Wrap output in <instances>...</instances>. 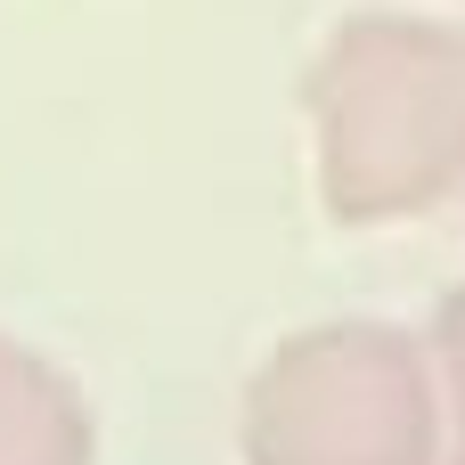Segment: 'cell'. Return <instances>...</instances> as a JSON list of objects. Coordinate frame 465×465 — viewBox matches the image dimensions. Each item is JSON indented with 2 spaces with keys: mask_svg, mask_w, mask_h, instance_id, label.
<instances>
[{
  "mask_svg": "<svg viewBox=\"0 0 465 465\" xmlns=\"http://www.w3.org/2000/svg\"><path fill=\"white\" fill-rule=\"evenodd\" d=\"M253 465H441V384L401 327L294 335L245 401Z\"/></svg>",
  "mask_w": 465,
  "mask_h": 465,
  "instance_id": "obj_1",
  "label": "cell"
},
{
  "mask_svg": "<svg viewBox=\"0 0 465 465\" xmlns=\"http://www.w3.org/2000/svg\"><path fill=\"white\" fill-rule=\"evenodd\" d=\"M433 376H441V433H450V465H465V294H450L441 319H433Z\"/></svg>",
  "mask_w": 465,
  "mask_h": 465,
  "instance_id": "obj_2",
  "label": "cell"
}]
</instances>
